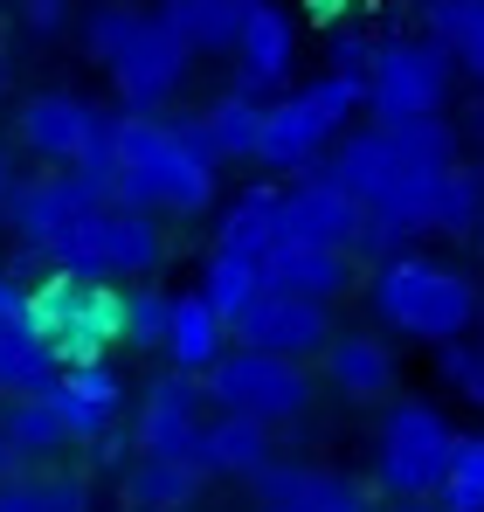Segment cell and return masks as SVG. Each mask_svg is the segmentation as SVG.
Returning <instances> with one entry per match:
<instances>
[{
	"label": "cell",
	"mask_w": 484,
	"mask_h": 512,
	"mask_svg": "<svg viewBox=\"0 0 484 512\" xmlns=\"http://www.w3.org/2000/svg\"><path fill=\"white\" fill-rule=\"evenodd\" d=\"M270 291V277H263V256H236V250H215L208 263H201V298L236 326L242 312L256 305Z\"/></svg>",
	"instance_id": "28"
},
{
	"label": "cell",
	"mask_w": 484,
	"mask_h": 512,
	"mask_svg": "<svg viewBox=\"0 0 484 512\" xmlns=\"http://www.w3.org/2000/svg\"><path fill=\"white\" fill-rule=\"evenodd\" d=\"M132 443H139V436H118V429H111V436H104V443H90V450H97V464H125V457H132Z\"/></svg>",
	"instance_id": "37"
},
{
	"label": "cell",
	"mask_w": 484,
	"mask_h": 512,
	"mask_svg": "<svg viewBox=\"0 0 484 512\" xmlns=\"http://www.w3.org/2000/svg\"><path fill=\"white\" fill-rule=\"evenodd\" d=\"M325 381L346 395V402H388L402 367H395V346L381 333H339L325 346Z\"/></svg>",
	"instance_id": "18"
},
{
	"label": "cell",
	"mask_w": 484,
	"mask_h": 512,
	"mask_svg": "<svg viewBox=\"0 0 484 512\" xmlns=\"http://www.w3.org/2000/svg\"><path fill=\"white\" fill-rule=\"evenodd\" d=\"M56 381H63V353L49 346V333L28 326V312L7 319L0 326V395L7 402H28V395H49Z\"/></svg>",
	"instance_id": "20"
},
{
	"label": "cell",
	"mask_w": 484,
	"mask_h": 512,
	"mask_svg": "<svg viewBox=\"0 0 484 512\" xmlns=\"http://www.w3.org/2000/svg\"><path fill=\"white\" fill-rule=\"evenodd\" d=\"M277 236H284V187H270V180L242 187L215 222V250H236V256H270Z\"/></svg>",
	"instance_id": "22"
},
{
	"label": "cell",
	"mask_w": 484,
	"mask_h": 512,
	"mask_svg": "<svg viewBox=\"0 0 484 512\" xmlns=\"http://www.w3.org/2000/svg\"><path fill=\"white\" fill-rule=\"evenodd\" d=\"M277 243H325V250H360L367 243V201L353 187H339L332 173H305L284 194V236Z\"/></svg>",
	"instance_id": "12"
},
{
	"label": "cell",
	"mask_w": 484,
	"mask_h": 512,
	"mask_svg": "<svg viewBox=\"0 0 484 512\" xmlns=\"http://www.w3.org/2000/svg\"><path fill=\"white\" fill-rule=\"evenodd\" d=\"M21 312H28V284H14V277L0 270V326H7V319H21Z\"/></svg>",
	"instance_id": "36"
},
{
	"label": "cell",
	"mask_w": 484,
	"mask_h": 512,
	"mask_svg": "<svg viewBox=\"0 0 484 512\" xmlns=\"http://www.w3.org/2000/svg\"><path fill=\"white\" fill-rule=\"evenodd\" d=\"M208 381V402L222 416H256V423H298L319 395V381L305 374V360H284V353H256V346H236Z\"/></svg>",
	"instance_id": "8"
},
{
	"label": "cell",
	"mask_w": 484,
	"mask_h": 512,
	"mask_svg": "<svg viewBox=\"0 0 484 512\" xmlns=\"http://www.w3.org/2000/svg\"><path fill=\"white\" fill-rule=\"evenodd\" d=\"M353 111H367V84L360 77H312V84L284 90V97H270V111H263V146H256V167L270 173H319L332 160V146L346 139V125H353Z\"/></svg>",
	"instance_id": "3"
},
{
	"label": "cell",
	"mask_w": 484,
	"mask_h": 512,
	"mask_svg": "<svg viewBox=\"0 0 484 512\" xmlns=\"http://www.w3.org/2000/svg\"><path fill=\"white\" fill-rule=\"evenodd\" d=\"M263 277H270V291H298V298L332 305L353 284V256L325 250V243H277V250L263 256Z\"/></svg>",
	"instance_id": "19"
},
{
	"label": "cell",
	"mask_w": 484,
	"mask_h": 512,
	"mask_svg": "<svg viewBox=\"0 0 484 512\" xmlns=\"http://www.w3.org/2000/svg\"><path fill=\"white\" fill-rule=\"evenodd\" d=\"M229 319L201 298V291H180V305H173V333H166V360L180 367V374H215L222 360H229Z\"/></svg>",
	"instance_id": "21"
},
{
	"label": "cell",
	"mask_w": 484,
	"mask_h": 512,
	"mask_svg": "<svg viewBox=\"0 0 484 512\" xmlns=\"http://www.w3.org/2000/svg\"><path fill=\"white\" fill-rule=\"evenodd\" d=\"M166 263V229L160 215H139V208H97L63 250L49 256V270H70V277H97V284H125V277H153Z\"/></svg>",
	"instance_id": "6"
},
{
	"label": "cell",
	"mask_w": 484,
	"mask_h": 512,
	"mask_svg": "<svg viewBox=\"0 0 484 512\" xmlns=\"http://www.w3.org/2000/svg\"><path fill=\"white\" fill-rule=\"evenodd\" d=\"M187 70H194V49H187V35L160 21V14H146V28L132 35V49L104 70L111 90H118V111H139V118H160L166 104L180 97L187 84Z\"/></svg>",
	"instance_id": "10"
},
{
	"label": "cell",
	"mask_w": 484,
	"mask_h": 512,
	"mask_svg": "<svg viewBox=\"0 0 484 512\" xmlns=\"http://www.w3.org/2000/svg\"><path fill=\"white\" fill-rule=\"evenodd\" d=\"M436 374L484 409V340H457V346H436Z\"/></svg>",
	"instance_id": "35"
},
{
	"label": "cell",
	"mask_w": 484,
	"mask_h": 512,
	"mask_svg": "<svg viewBox=\"0 0 484 512\" xmlns=\"http://www.w3.org/2000/svg\"><path fill=\"white\" fill-rule=\"evenodd\" d=\"M7 90H14V56L0 49V97H7Z\"/></svg>",
	"instance_id": "41"
},
{
	"label": "cell",
	"mask_w": 484,
	"mask_h": 512,
	"mask_svg": "<svg viewBox=\"0 0 484 512\" xmlns=\"http://www.w3.org/2000/svg\"><path fill=\"white\" fill-rule=\"evenodd\" d=\"M201 402H208V381L166 367L160 381L139 395V416H132V436H139V457H201Z\"/></svg>",
	"instance_id": "13"
},
{
	"label": "cell",
	"mask_w": 484,
	"mask_h": 512,
	"mask_svg": "<svg viewBox=\"0 0 484 512\" xmlns=\"http://www.w3.org/2000/svg\"><path fill=\"white\" fill-rule=\"evenodd\" d=\"M450 49L429 42V35H388L381 56H374V77H367V111L374 125H408V118H443L450 104Z\"/></svg>",
	"instance_id": "7"
},
{
	"label": "cell",
	"mask_w": 484,
	"mask_h": 512,
	"mask_svg": "<svg viewBox=\"0 0 484 512\" xmlns=\"http://www.w3.org/2000/svg\"><path fill=\"white\" fill-rule=\"evenodd\" d=\"M49 395H56V409H63V423H70L77 443H104V436L118 429V409H125V381H118L111 360H97V367H63V381H56Z\"/></svg>",
	"instance_id": "16"
},
{
	"label": "cell",
	"mask_w": 484,
	"mask_h": 512,
	"mask_svg": "<svg viewBox=\"0 0 484 512\" xmlns=\"http://www.w3.org/2000/svg\"><path fill=\"white\" fill-rule=\"evenodd\" d=\"M305 14H312V21H332V28H339V21L353 14V0H305Z\"/></svg>",
	"instance_id": "38"
},
{
	"label": "cell",
	"mask_w": 484,
	"mask_h": 512,
	"mask_svg": "<svg viewBox=\"0 0 484 512\" xmlns=\"http://www.w3.org/2000/svg\"><path fill=\"white\" fill-rule=\"evenodd\" d=\"M374 56H381V42L360 35L353 21H339V28L325 35V70H332V77H360V84H367V77H374Z\"/></svg>",
	"instance_id": "34"
},
{
	"label": "cell",
	"mask_w": 484,
	"mask_h": 512,
	"mask_svg": "<svg viewBox=\"0 0 484 512\" xmlns=\"http://www.w3.org/2000/svg\"><path fill=\"white\" fill-rule=\"evenodd\" d=\"M14 7H35V0H14Z\"/></svg>",
	"instance_id": "44"
},
{
	"label": "cell",
	"mask_w": 484,
	"mask_h": 512,
	"mask_svg": "<svg viewBox=\"0 0 484 512\" xmlns=\"http://www.w3.org/2000/svg\"><path fill=\"white\" fill-rule=\"evenodd\" d=\"M236 346H256V353H284V360H305V353H325L339 340L332 333V305L319 298H298V291H263L236 326Z\"/></svg>",
	"instance_id": "14"
},
{
	"label": "cell",
	"mask_w": 484,
	"mask_h": 512,
	"mask_svg": "<svg viewBox=\"0 0 484 512\" xmlns=\"http://www.w3.org/2000/svg\"><path fill=\"white\" fill-rule=\"evenodd\" d=\"M0 512H90V485L83 478H7Z\"/></svg>",
	"instance_id": "31"
},
{
	"label": "cell",
	"mask_w": 484,
	"mask_h": 512,
	"mask_svg": "<svg viewBox=\"0 0 484 512\" xmlns=\"http://www.w3.org/2000/svg\"><path fill=\"white\" fill-rule=\"evenodd\" d=\"M215 146L201 118H139L118 111V146H111V201L139 215H201L215 208Z\"/></svg>",
	"instance_id": "1"
},
{
	"label": "cell",
	"mask_w": 484,
	"mask_h": 512,
	"mask_svg": "<svg viewBox=\"0 0 484 512\" xmlns=\"http://www.w3.org/2000/svg\"><path fill=\"white\" fill-rule=\"evenodd\" d=\"M0 429L14 436V450H21V457H56V450H70V443H77V436H70V423H63V409H56V395L7 402Z\"/></svg>",
	"instance_id": "30"
},
{
	"label": "cell",
	"mask_w": 484,
	"mask_h": 512,
	"mask_svg": "<svg viewBox=\"0 0 484 512\" xmlns=\"http://www.w3.org/2000/svg\"><path fill=\"white\" fill-rule=\"evenodd\" d=\"M104 125H111V111H97L90 97H77V90H35V97L14 111V146L35 153L42 167L77 173L83 160L97 153Z\"/></svg>",
	"instance_id": "11"
},
{
	"label": "cell",
	"mask_w": 484,
	"mask_h": 512,
	"mask_svg": "<svg viewBox=\"0 0 484 512\" xmlns=\"http://www.w3.org/2000/svg\"><path fill=\"white\" fill-rule=\"evenodd\" d=\"M395 512H443L436 499H395Z\"/></svg>",
	"instance_id": "40"
},
{
	"label": "cell",
	"mask_w": 484,
	"mask_h": 512,
	"mask_svg": "<svg viewBox=\"0 0 484 512\" xmlns=\"http://www.w3.org/2000/svg\"><path fill=\"white\" fill-rule=\"evenodd\" d=\"M173 291L160 284H139L132 298H125V346H139V353H166V333H173Z\"/></svg>",
	"instance_id": "32"
},
{
	"label": "cell",
	"mask_w": 484,
	"mask_h": 512,
	"mask_svg": "<svg viewBox=\"0 0 484 512\" xmlns=\"http://www.w3.org/2000/svg\"><path fill=\"white\" fill-rule=\"evenodd\" d=\"M263 512H291V506H263Z\"/></svg>",
	"instance_id": "43"
},
{
	"label": "cell",
	"mask_w": 484,
	"mask_h": 512,
	"mask_svg": "<svg viewBox=\"0 0 484 512\" xmlns=\"http://www.w3.org/2000/svg\"><path fill=\"white\" fill-rule=\"evenodd\" d=\"M125 298L132 291H118V284L49 270L42 284H28V326L49 333L63 367H97V360H111V346H125Z\"/></svg>",
	"instance_id": "4"
},
{
	"label": "cell",
	"mask_w": 484,
	"mask_h": 512,
	"mask_svg": "<svg viewBox=\"0 0 484 512\" xmlns=\"http://www.w3.org/2000/svg\"><path fill=\"white\" fill-rule=\"evenodd\" d=\"M263 506H291V512H374V499L325 464H270L263 478Z\"/></svg>",
	"instance_id": "17"
},
{
	"label": "cell",
	"mask_w": 484,
	"mask_h": 512,
	"mask_svg": "<svg viewBox=\"0 0 484 512\" xmlns=\"http://www.w3.org/2000/svg\"><path fill=\"white\" fill-rule=\"evenodd\" d=\"M7 187H14V167H7V153H0V194H7Z\"/></svg>",
	"instance_id": "42"
},
{
	"label": "cell",
	"mask_w": 484,
	"mask_h": 512,
	"mask_svg": "<svg viewBox=\"0 0 484 512\" xmlns=\"http://www.w3.org/2000/svg\"><path fill=\"white\" fill-rule=\"evenodd\" d=\"M367 305L388 333L422 346H457L478 326V284L457 263H436V256H415V250L381 256V270L367 284Z\"/></svg>",
	"instance_id": "2"
},
{
	"label": "cell",
	"mask_w": 484,
	"mask_h": 512,
	"mask_svg": "<svg viewBox=\"0 0 484 512\" xmlns=\"http://www.w3.org/2000/svg\"><path fill=\"white\" fill-rule=\"evenodd\" d=\"M291 70H298V21H291V7L256 0V14L236 42V90L270 97V90L291 84Z\"/></svg>",
	"instance_id": "15"
},
{
	"label": "cell",
	"mask_w": 484,
	"mask_h": 512,
	"mask_svg": "<svg viewBox=\"0 0 484 512\" xmlns=\"http://www.w3.org/2000/svg\"><path fill=\"white\" fill-rule=\"evenodd\" d=\"M153 14L187 35L194 56H215V49L236 56V42H242V28H249V14H256V0H160Z\"/></svg>",
	"instance_id": "25"
},
{
	"label": "cell",
	"mask_w": 484,
	"mask_h": 512,
	"mask_svg": "<svg viewBox=\"0 0 484 512\" xmlns=\"http://www.w3.org/2000/svg\"><path fill=\"white\" fill-rule=\"evenodd\" d=\"M422 35L443 42L471 84H484V0H422Z\"/></svg>",
	"instance_id": "26"
},
{
	"label": "cell",
	"mask_w": 484,
	"mask_h": 512,
	"mask_svg": "<svg viewBox=\"0 0 484 512\" xmlns=\"http://www.w3.org/2000/svg\"><path fill=\"white\" fill-rule=\"evenodd\" d=\"M436 506H443V512H484V429L457 443V457H450V478H443Z\"/></svg>",
	"instance_id": "33"
},
{
	"label": "cell",
	"mask_w": 484,
	"mask_h": 512,
	"mask_svg": "<svg viewBox=\"0 0 484 512\" xmlns=\"http://www.w3.org/2000/svg\"><path fill=\"white\" fill-rule=\"evenodd\" d=\"M139 28H146V7H132V0H97L77 21V42H83V56H90L97 70H111V63L132 49Z\"/></svg>",
	"instance_id": "29"
},
{
	"label": "cell",
	"mask_w": 484,
	"mask_h": 512,
	"mask_svg": "<svg viewBox=\"0 0 484 512\" xmlns=\"http://www.w3.org/2000/svg\"><path fill=\"white\" fill-rule=\"evenodd\" d=\"M457 443L464 436L443 423L436 402H388L381 436H374V478H381V492H395V499H436L443 478H450Z\"/></svg>",
	"instance_id": "5"
},
{
	"label": "cell",
	"mask_w": 484,
	"mask_h": 512,
	"mask_svg": "<svg viewBox=\"0 0 484 512\" xmlns=\"http://www.w3.org/2000/svg\"><path fill=\"white\" fill-rule=\"evenodd\" d=\"M97 208H111L104 187L83 180V173H63V167L35 173V180H14V187L0 194V222L14 229V243H28L35 256H56Z\"/></svg>",
	"instance_id": "9"
},
{
	"label": "cell",
	"mask_w": 484,
	"mask_h": 512,
	"mask_svg": "<svg viewBox=\"0 0 484 512\" xmlns=\"http://www.w3.org/2000/svg\"><path fill=\"white\" fill-rule=\"evenodd\" d=\"M21 464H28V457H21V450H14V436L0 429V485H7V478H21Z\"/></svg>",
	"instance_id": "39"
},
{
	"label": "cell",
	"mask_w": 484,
	"mask_h": 512,
	"mask_svg": "<svg viewBox=\"0 0 484 512\" xmlns=\"http://www.w3.org/2000/svg\"><path fill=\"white\" fill-rule=\"evenodd\" d=\"M263 97H249V90H222L208 111H201V132H208V146H215V160H256V146H263Z\"/></svg>",
	"instance_id": "27"
},
{
	"label": "cell",
	"mask_w": 484,
	"mask_h": 512,
	"mask_svg": "<svg viewBox=\"0 0 484 512\" xmlns=\"http://www.w3.org/2000/svg\"><path fill=\"white\" fill-rule=\"evenodd\" d=\"M208 464L201 457H132L125 471V506L132 512H187L201 499Z\"/></svg>",
	"instance_id": "23"
},
{
	"label": "cell",
	"mask_w": 484,
	"mask_h": 512,
	"mask_svg": "<svg viewBox=\"0 0 484 512\" xmlns=\"http://www.w3.org/2000/svg\"><path fill=\"white\" fill-rule=\"evenodd\" d=\"M201 464L222 471V478H263L277 464V436H270V423H256V416H222L215 409V423L201 436Z\"/></svg>",
	"instance_id": "24"
}]
</instances>
